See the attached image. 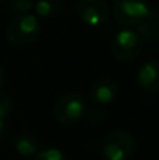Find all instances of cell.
Instances as JSON below:
<instances>
[{"label":"cell","instance_id":"7a4b0ae2","mask_svg":"<svg viewBox=\"0 0 159 160\" xmlns=\"http://www.w3.org/2000/svg\"><path fill=\"white\" fill-rule=\"evenodd\" d=\"M137 148L135 138L124 129L111 131L101 142V155L106 160H130Z\"/></svg>","mask_w":159,"mask_h":160},{"label":"cell","instance_id":"52a82bcc","mask_svg":"<svg viewBox=\"0 0 159 160\" xmlns=\"http://www.w3.org/2000/svg\"><path fill=\"white\" fill-rule=\"evenodd\" d=\"M118 86L114 80L109 78H101L92 84L89 91V97L92 102L97 105H109L117 98Z\"/></svg>","mask_w":159,"mask_h":160},{"label":"cell","instance_id":"9c48e42d","mask_svg":"<svg viewBox=\"0 0 159 160\" xmlns=\"http://www.w3.org/2000/svg\"><path fill=\"white\" fill-rule=\"evenodd\" d=\"M134 30L140 34L144 41L154 42L159 39V7L149 10L148 16Z\"/></svg>","mask_w":159,"mask_h":160},{"label":"cell","instance_id":"4fadbf2b","mask_svg":"<svg viewBox=\"0 0 159 160\" xmlns=\"http://www.w3.org/2000/svg\"><path fill=\"white\" fill-rule=\"evenodd\" d=\"M11 10L17 14H28L31 10H34V2L33 0H13L11 2Z\"/></svg>","mask_w":159,"mask_h":160},{"label":"cell","instance_id":"5b68a950","mask_svg":"<svg viewBox=\"0 0 159 160\" xmlns=\"http://www.w3.org/2000/svg\"><path fill=\"white\" fill-rule=\"evenodd\" d=\"M148 0H114L111 13L115 21L126 28H135L149 13Z\"/></svg>","mask_w":159,"mask_h":160},{"label":"cell","instance_id":"8fae6325","mask_svg":"<svg viewBox=\"0 0 159 160\" xmlns=\"http://www.w3.org/2000/svg\"><path fill=\"white\" fill-rule=\"evenodd\" d=\"M65 0H35L34 10L39 17H55L62 11Z\"/></svg>","mask_w":159,"mask_h":160},{"label":"cell","instance_id":"3957f363","mask_svg":"<svg viewBox=\"0 0 159 160\" xmlns=\"http://www.w3.org/2000/svg\"><path fill=\"white\" fill-rule=\"evenodd\" d=\"M144 44L145 41L134 28H124L113 37L110 42V49L117 61L132 62L141 55Z\"/></svg>","mask_w":159,"mask_h":160},{"label":"cell","instance_id":"6da1fadb","mask_svg":"<svg viewBox=\"0 0 159 160\" xmlns=\"http://www.w3.org/2000/svg\"><path fill=\"white\" fill-rule=\"evenodd\" d=\"M41 35V24L37 16L28 13L16 16L6 28L8 42L16 47H27L35 42Z\"/></svg>","mask_w":159,"mask_h":160},{"label":"cell","instance_id":"2e32d148","mask_svg":"<svg viewBox=\"0 0 159 160\" xmlns=\"http://www.w3.org/2000/svg\"><path fill=\"white\" fill-rule=\"evenodd\" d=\"M3 84H4V70L0 66V88L3 87Z\"/></svg>","mask_w":159,"mask_h":160},{"label":"cell","instance_id":"277c9868","mask_svg":"<svg viewBox=\"0 0 159 160\" xmlns=\"http://www.w3.org/2000/svg\"><path fill=\"white\" fill-rule=\"evenodd\" d=\"M87 111L86 98L80 93H66L56 101L54 117L62 125H73L83 118Z\"/></svg>","mask_w":159,"mask_h":160},{"label":"cell","instance_id":"8992f818","mask_svg":"<svg viewBox=\"0 0 159 160\" xmlns=\"http://www.w3.org/2000/svg\"><path fill=\"white\" fill-rule=\"evenodd\" d=\"M76 16L86 25L97 27L107 20L109 7L106 0H79L76 4Z\"/></svg>","mask_w":159,"mask_h":160},{"label":"cell","instance_id":"5bb4252c","mask_svg":"<svg viewBox=\"0 0 159 160\" xmlns=\"http://www.w3.org/2000/svg\"><path fill=\"white\" fill-rule=\"evenodd\" d=\"M11 110H13L11 98L6 94H0V119L4 121V118H7L11 114Z\"/></svg>","mask_w":159,"mask_h":160},{"label":"cell","instance_id":"7c38bea8","mask_svg":"<svg viewBox=\"0 0 159 160\" xmlns=\"http://www.w3.org/2000/svg\"><path fill=\"white\" fill-rule=\"evenodd\" d=\"M34 160H68V159L56 148H47V149L39 150L35 155V159Z\"/></svg>","mask_w":159,"mask_h":160},{"label":"cell","instance_id":"30bf717a","mask_svg":"<svg viewBox=\"0 0 159 160\" xmlns=\"http://www.w3.org/2000/svg\"><path fill=\"white\" fill-rule=\"evenodd\" d=\"M14 149H16V152L20 156L31 158V156H35L39 152V143L34 135L24 132L16 136V139H14Z\"/></svg>","mask_w":159,"mask_h":160},{"label":"cell","instance_id":"ba28073f","mask_svg":"<svg viewBox=\"0 0 159 160\" xmlns=\"http://www.w3.org/2000/svg\"><path fill=\"white\" fill-rule=\"evenodd\" d=\"M137 80L141 88L148 93L159 91V61L149 59L140 66L137 73Z\"/></svg>","mask_w":159,"mask_h":160},{"label":"cell","instance_id":"9a60e30c","mask_svg":"<svg viewBox=\"0 0 159 160\" xmlns=\"http://www.w3.org/2000/svg\"><path fill=\"white\" fill-rule=\"evenodd\" d=\"M4 121L3 119H0V141L3 139V136H4Z\"/></svg>","mask_w":159,"mask_h":160}]
</instances>
